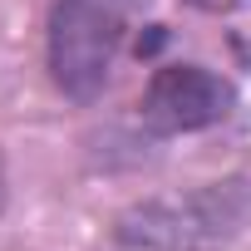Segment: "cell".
Masks as SVG:
<instances>
[{
    "label": "cell",
    "mask_w": 251,
    "mask_h": 251,
    "mask_svg": "<svg viewBox=\"0 0 251 251\" xmlns=\"http://www.w3.org/2000/svg\"><path fill=\"white\" fill-rule=\"evenodd\" d=\"M251 226V177L202 182L177 197H153L113 222L128 251H222Z\"/></svg>",
    "instance_id": "obj_1"
},
{
    "label": "cell",
    "mask_w": 251,
    "mask_h": 251,
    "mask_svg": "<svg viewBox=\"0 0 251 251\" xmlns=\"http://www.w3.org/2000/svg\"><path fill=\"white\" fill-rule=\"evenodd\" d=\"M118 15L103 0H54L50 10V74L59 94L89 103L118 54Z\"/></svg>",
    "instance_id": "obj_2"
},
{
    "label": "cell",
    "mask_w": 251,
    "mask_h": 251,
    "mask_svg": "<svg viewBox=\"0 0 251 251\" xmlns=\"http://www.w3.org/2000/svg\"><path fill=\"white\" fill-rule=\"evenodd\" d=\"M236 103V89L202 69V64H168L148 79V94H143V123L158 133H197V128H212L222 123Z\"/></svg>",
    "instance_id": "obj_3"
},
{
    "label": "cell",
    "mask_w": 251,
    "mask_h": 251,
    "mask_svg": "<svg viewBox=\"0 0 251 251\" xmlns=\"http://www.w3.org/2000/svg\"><path fill=\"white\" fill-rule=\"evenodd\" d=\"M192 5H202V10H226V5H236V0H192Z\"/></svg>",
    "instance_id": "obj_4"
},
{
    "label": "cell",
    "mask_w": 251,
    "mask_h": 251,
    "mask_svg": "<svg viewBox=\"0 0 251 251\" xmlns=\"http://www.w3.org/2000/svg\"><path fill=\"white\" fill-rule=\"evenodd\" d=\"M0 207H5V163H0Z\"/></svg>",
    "instance_id": "obj_5"
}]
</instances>
